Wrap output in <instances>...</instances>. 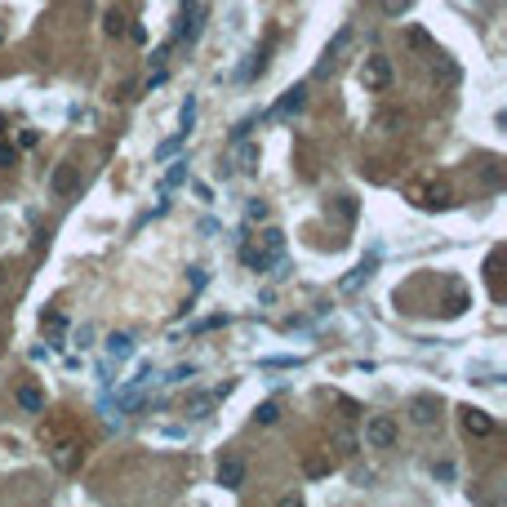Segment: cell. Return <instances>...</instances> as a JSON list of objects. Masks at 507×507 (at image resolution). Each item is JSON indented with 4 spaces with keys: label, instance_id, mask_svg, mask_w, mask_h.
I'll use <instances>...</instances> for the list:
<instances>
[{
    "label": "cell",
    "instance_id": "obj_1",
    "mask_svg": "<svg viewBox=\"0 0 507 507\" xmlns=\"http://www.w3.org/2000/svg\"><path fill=\"white\" fill-rule=\"evenodd\" d=\"M281 254H285V232L281 227H263L254 240L240 245V263H245L249 272H272Z\"/></svg>",
    "mask_w": 507,
    "mask_h": 507
},
{
    "label": "cell",
    "instance_id": "obj_2",
    "mask_svg": "<svg viewBox=\"0 0 507 507\" xmlns=\"http://www.w3.org/2000/svg\"><path fill=\"white\" fill-rule=\"evenodd\" d=\"M405 196L418 205V210H450L454 205V191L436 183V178H427V183H405Z\"/></svg>",
    "mask_w": 507,
    "mask_h": 507
},
{
    "label": "cell",
    "instance_id": "obj_3",
    "mask_svg": "<svg viewBox=\"0 0 507 507\" xmlns=\"http://www.w3.org/2000/svg\"><path fill=\"white\" fill-rule=\"evenodd\" d=\"M396 418L392 414H369V422H365V445L369 450H392L396 445Z\"/></svg>",
    "mask_w": 507,
    "mask_h": 507
},
{
    "label": "cell",
    "instance_id": "obj_4",
    "mask_svg": "<svg viewBox=\"0 0 507 507\" xmlns=\"http://www.w3.org/2000/svg\"><path fill=\"white\" fill-rule=\"evenodd\" d=\"M360 84H365L369 94H383L392 84V63L383 54H369L365 63H360Z\"/></svg>",
    "mask_w": 507,
    "mask_h": 507
},
{
    "label": "cell",
    "instance_id": "obj_5",
    "mask_svg": "<svg viewBox=\"0 0 507 507\" xmlns=\"http://www.w3.org/2000/svg\"><path fill=\"white\" fill-rule=\"evenodd\" d=\"M50 458H54L58 472H76L80 458H84V445H80L76 436H67V441H54V436H50Z\"/></svg>",
    "mask_w": 507,
    "mask_h": 507
},
{
    "label": "cell",
    "instance_id": "obj_6",
    "mask_svg": "<svg viewBox=\"0 0 507 507\" xmlns=\"http://www.w3.org/2000/svg\"><path fill=\"white\" fill-rule=\"evenodd\" d=\"M205 18H210V5H191V9H183V27H178L174 41L196 45V41H200V31H205Z\"/></svg>",
    "mask_w": 507,
    "mask_h": 507
},
{
    "label": "cell",
    "instance_id": "obj_7",
    "mask_svg": "<svg viewBox=\"0 0 507 507\" xmlns=\"http://www.w3.org/2000/svg\"><path fill=\"white\" fill-rule=\"evenodd\" d=\"M76 187H80L76 165H71V161H58V165H54V174H50V191H54V196H71Z\"/></svg>",
    "mask_w": 507,
    "mask_h": 507
},
{
    "label": "cell",
    "instance_id": "obj_8",
    "mask_svg": "<svg viewBox=\"0 0 507 507\" xmlns=\"http://www.w3.org/2000/svg\"><path fill=\"white\" fill-rule=\"evenodd\" d=\"M409 418H414L418 427H432V422L441 418V401H436V396H427V392L414 396V401H409Z\"/></svg>",
    "mask_w": 507,
    "mask_h": 507
},
{
    "label": "cell",
    "instance_id": "obj_9",
    "mask_svg": "<svg viewBox=\"0 0 507 507\" xmlns=\"http://www.w3.org/2000/svg\"><path fill=\"white\" fill-rule=\"evenodd\" d=\"M219 485L223 490H240V485H245V458H240V454H227L219 463Z\"/></svg>",
    "mask_w": 507,
    "mask_h": 507
},
{
    "label": "cell",
    "instance_id": "obj_10",
    "mask_svg": "<svg viewBox=\"0 0 507 507\" xmlns=\"http://www.w3.org/2000/svg\"><path fill=\"white\" fill-rule=\"evenodd\" d=\"M458 414H463V432L467 436H494V418L485 414V409H458Z\"/></svg>",
    "mask_w": 507,
    "mask_h": 507
},
{
    "label": "cell",
    "instance_id": "obj_11",
    "mask_svg": "<svg viewBox=\"0 0 507 507\" xmlns=\"http://www.w3.org/2000/svg\"><path fill=\"white\" fill-rule=\"evenodd\" d=\"M307 103V84H294V89H285V98L272 107V120H285V116H294L298 107Z\"/></svg>",
    "mask_w": 507,
    "mask_h": 507
},
{
    "label": "cell",
    "instance_id": "obj_12",
    "mask_svg": "<svg viewBox=\"0 0 507 507\" xmlns=\"http://www.w3.org/2000/svg\"><path fill=\"white\" fill-rule=\"evenodd\" d=\"M347 41H352V27H343V31H338V36H334V41H330V45H325V58H321V67H316V71H321V76H330V67L338 63V54H343V50H347Z\"/></svg>",
    "mask_w": 507,
    "mask_h": 507
},
{
    "label": "cell",
    "instance_id": "obj_13",
    "mask_svg": "<svg viewBox=\"0 0 507 507\" xmlns=\"http://www.w3.org/2000/svg\"><path fill=\"white\" fill-rule=\"evenodd\" d=\"M14 396H18V405L27 409V414H41V409H45V392L36 388V383H22V388H18Z\"/></svg>",
    "mask_w": 507,
    "mask_h": 507
},
{
    "label": "cell",
    "instance_id": "obj_14",
    "mask_svg": "<svg viewBox=\"0 0 507 507\" xmlns=\"http://www.w3.org/2000/svg\"><path fill=\"white\" fill-rule=\"evenodd\" d=\"M107 356H112V360H129V356H134V338H129V334H107Z\"/></svg>",
    "mask_w": 507,
    "mask_h": 507
},
{
    "label": "cell",
    "instance_id": "obj_15",
    "mask_svg": "<svg viewBox=\"0 0 507 507\" xmlns=\"http://www.w3.org/2000/svg\"><path fill=\"white\" fill-rule=\"evenodd\" d=\"M303 472H307L311 480H321V476H330V472H334V458H330V454H307Z\"/></svg>",
    "mask_w": 507,
    "mask_h": 507
},
{
    "label": "cell",
    "instance_id": "obj_16",
    "mask_svg": "<svg viewBox=\"0 0 507 507\" xmlns=\"http://www.w3.org/2000/svg\"><path fill=\"white\" fill-rule=\"evenodd\" d=\"M236 169H240V174H258V147H254V142H245V147H240Z\"/></svg>",
    "mask_w": 507,
    "mask_h": 507
},
{
    "label": "cell",
    "instance_id": "obj_17",
    "mask_svg": "<svg viewBox=\"0 0 507 507\" xmlns=\"http://www.w3.org/2000/svg\"><path fill=\"white\" fill-rule=\"evenodd\" d=\"M125 22H129V18L120 14V9H107V18H103V31H107V36H125V31H129Z\"/></svg>",
    "mask_w": 507,
    "mask_h": 507
},
{
    "label": "cell",
    "instance_id": "obj_18",
    "mask_svg": "<svg viewBox=\"0 0 507 507\" xmlns=\"http://www.w3.org/2000/svg\"><path fill=\"white\" fill-rule=\"evenodd\" d=\"M183 142H187V129H178V134H174V138H165V142H161V147H156V161H169V156H174L178 147H183Z\"/></svg>",
    "mask_w": 507,
    "mask_h": 507
},
{
    "label": "cell",
    "instance_id": "obj_19",
    "mask_svg": "<svg viewBox=\"0 0 507 507\" xmlns=\"http://www.w3.org/2000/svg\"><path fill=\"white\" fill-rule=\"evenodd\" d=\"M379 9L388 18H401V14H409V9H414V0H379Z\"/></svg>",
    "mask_w": 507,
    "mask_h": 507
},
{
    "label": "cell",
    "instance_id": "obj_20",
    "mask_svg": "<svg viewBox=\"0 0 507 507\" xmlns=\"http://www.w3.org/2000/svg\"><path fill=\"white\" fill-rule=\"evenodd\" d=\"M178 183H187V161H174L165 169V187H178Z\"/></svg>",
    "mask_w": 507,
    "mask_h": 507
},
{
    "label": "cell",
    "instance_id": "obj_21",
    "mask_svg": "<svg viewBox=\"0 0 507 507\" xmlns=\"http://www.w3.org/2000/svg\"><path fill=\"white\" fill-rule=\"evenodd\" d=\"M214 401H219V392H214V396H196V401L187 405V414H191V418H205V414L214 409Z\"/></svg>",
    "mask_w": 507,
    "mask_h": 507
},
{
    "label": "cell",
    "instance_id": "obj_22",
    "mask_svg": "<svg viewBox=\"0 0 507 507\" xmlns=\"http://www.w3.org/2000/svg\"><path fill=\"white\" fill-rule=\"evenodd\" d=\"M254 418H258L263 427H267V422H276V418H281V405H276V401H263L258 409H254Z\"/></svg>",
    "mask_w": 507,
    "mask_h": 507
},
{
    "label": "cell",
    "instance_id": "obj_23",
    "mask_svg": "<svg viewBox=\"0 0 507 507\" xmlns=\"http://www.w3.org/2000/svg\"><path fill=\"white\" fill-rule=\"evenodd\" d=\"M178 125H183V129H187V134H191V125H196V98H191V94H187V103H183V112H178Z\"/></svg>",
    "mask_w": 507,
    "mask_h": 507
},
{
    "label": "cell",
    "instance_id": "obj_24",
    "mask_svg": "<svg viewBox=\"0 0 507 507\" xmlns=\"http://www.w3.org/2000/svg\"><path fill=\"white\" fill-rule=\"evenodd\" d=\"M369 272H374V258H369V263H360V267H356V276H347V281H343V289H356L360 281H369Z\"/></svg>",
    "mask_w": 507,
    "mask_h": 507
},
{
    "label": "cell",
    "instance_id": "obj_25",
    "mask_svg": "<svg viewBox=\"0 0 507 507\" xmlns=\"http://www.w3.org/2000/svg\"><path fill=\"white\" fill-rule=\"evenodd\" d=\"M245 219L249 223H263V219H267V200H249L245 205Z\"/></svg>",
    "mask_w": 507,
    "mask_h": 507
},
{
    "label": "cell",
    "instance_id": "obj_26",
    "mask_svg": "<svg viewBox=\"0 0 507 507\" xmlns=\"http://www.w3.org/2000/svg\"><path fill=\"white\" fill-rule=\"evenodd\" d=\"M41 325H45V330H50V334H63L67 316H63V311H50V316H41Z\"/></svg>",
    "mask_w": 507,
    "mask_h": 507
},
{
    "label": "cell",
    "instance_id": "obj_27",
    "mask_svg": "<svg viewBox=\"0 0 507 507\" xmlns=\"http://www.w3.org/2000/svg\"><path fill=\"white\" fill-rule=\"evenodd\" d=\"M9 165H18V147L14 142H0V169H9Z\"/></svg>",
    "mask_w": 507,
    "mask_h": 507
},
{
    "label": "cell",
    "instance_id": "obj_28",
    "mask_svg": "<svg viewBox=\"0 0 507 507\" xmlns=\"http://www.w3.org/2000/svg\"><path fill=\"white\" fill-rule=\"evenodd\" d=\"M409 45H414V50H432V54H436V45H432L422 31H409Z\"/></svg>",
    "mask_w": 507,
    "mask_h": 507
},
{
    "label": "cell",
    "instance_id": "obj_29",
    "mask_svg": "<svg viewBox=\"0 0 507 507\" xmlns=\"http://www.w3.org/2000/svg\"><path fill=\"white\" fill-rule=\"evenodd\" d=\"M432 476H436V480H454V463H436V467H432Z\"/></svg>",
    "mask_w": 507,
    "mask_h": 507
},
{
    "label": "cell",
    "instance_id": "obj_30",
    "mask_svg": "<svg viewBox=\"0 0 507 507\" xmlns=\"http://www.w3.org/2000/svg\"><path fill=\"white\" fill-rule=\"evenodd\" d=\"M36 142H41V134H36V129H22V134H18V147H36Z\"/></svg>",
    "mask_w": 507,
    "mask_h": 507
},
{
    "label": "cell",
    "instance_id": "obj_31",
    "mask_svg": "<svg viewBox=\"0 0 507 507\" xmlns=\"http://www.w3.org/2000/svg\"><path fill=\"white\" fill-rule=\"evenodd\" d=\"M191 374H196V369H191V365H178L174 374H169V383H187V379H191Z\"/></svg>",
    "mask_w": 507,
    "mask_h": 507
},
{
    "label": "cell",
    "instance_id": "obj_32",
    "mask_svg": "<svg viewBox=\"0 0 507 507\" xmlns=\"http://www.w3.org/2000/svg\"><path fill=\"white\" fill-rule=\"evenodd\" d=\"M89 338H94V330H89V325H80V330H76V343H80V347H89Z\"/></svg>",
    "mask_w": 507,
    "mask_h": 507
},
{
    "label": "cell",
    "instance_id": "obj_33",
    "mask_svg": "<svg viewBox=\"0 0 507 507\" xmlns=\"http://www.w3.org/2000/svg\"><path fill=\"white\" fill-rule=\"evenodd\" d=\"M191 5H205V0H183V9H191Z\"/></svg>",
    "mask_w": 507,
    "mask_h": 507
},
{
    "label": "cell",
    "instance_id": "obj_34",
    "mask_svg": "<svg viewBox=\"0 0 507 507\" xmlns=\"http://www.w3.org/2000/svg\"><path fill=\"white\" fill-rule=\"evenodd\" d=\"M5 276H9V272H5V263H0V285H5Z\"/></svg>",
    "mask_w": 507,
    "mask_h": 507
}]
</instances>
